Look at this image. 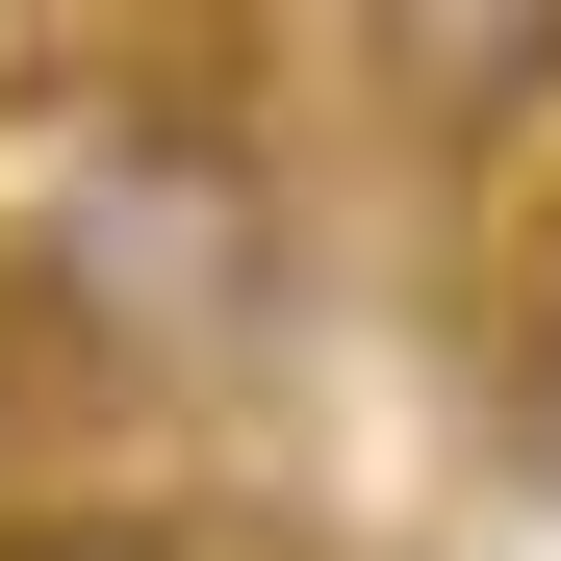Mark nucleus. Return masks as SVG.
Segmentation results:
<instances>
[{
	"mask_svg": "<svg viewBox=\"0 0 561 561\" xmlns=\"http://www.w3.org/2000/svg\"><path fill=\"white\" fill-rule=\"evenodd\" d=\"M0 230H26V280H51L77 357H230V332L280 307V179H255V128H205V103H103Z\"/></svg>",
	"mask_w": 561,
	"mask_h": 561,
	"instance_id": "obj_1",
	"label": "nucleus"
},
{
	"mask_svg": "<svg viewBox=\"0 0 561 561\" xmlns=\"http://www.w3.org/2000/svg\"><path fill=\"white\" fill-rule=\"evenodd\" d=\"M383 26V103H434V128H536L561 103V0H357Z\"/></svg>",
	"mask_w": 561,
	"mask_h": 561,
	"instance_id": "obj_2",
	"label": "nucleus"
},
{
	"mask_svg": "<svg viewBox=\"0 0 561 561\" xmlns=\"http://www.w3.org/2000/svg\"><path fill=\"white\" fill-rule=\"evenodd\" d=\"M0 561H179L153 511H77V485H26V511H0Z\"/></svg>",
	"mask_w": 561,
	"mask_h": 561,
	"instance_id": "obj_3",
	"label": "nucleus"
}]
</instances>
